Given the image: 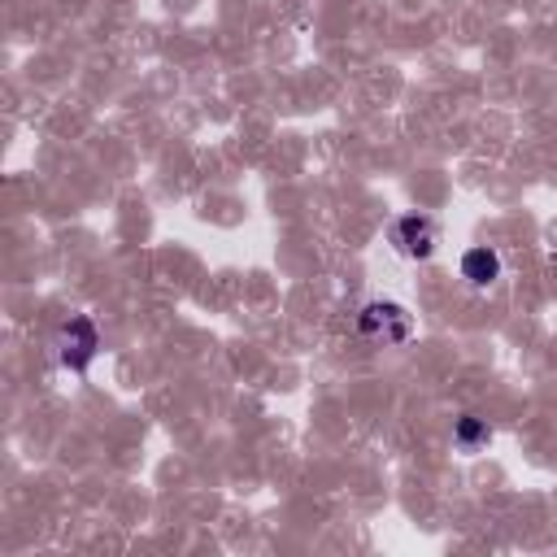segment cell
Returning <instances> with one entry per match:
<instances>
[{
  "label": "cell",
  "instance_id": "5b68a950",
  "mask_svg": "<svg viewBox=\"0 0 557 557\" xmlns=\"http://www.w3.org/2000/svg\"><path fill=\"white\" fill-rule=\"evenodd\" d=\"M453 440H457V448H461V453H474L479 444H487V422H483V418H474V413H466V418H457Z\"/></svg>",
  "mask_w": 557,
  "mask_h": 557
},
{
  "label": "cell",
  "instance_id": "3957f363",
  "mask_svg": "<svg viewBox=\"0 0 557 557\" xmlns=\"http://www.w3.org/2000/svg\"><path fill=\"white\" fill-rule=\"evenodd\" d=\"M435 239H440V231H435V222L422 218V213H400V218L392 222V244H396L405 257H413V261L431 257V252H435Z\"/></svg>",
  "mask_w": 557,
  "mask_h": 557
},
{
  "label": "cell",
  "instance_id": "6da1fadb",
  "mask_svg": "<svg viewBox=\"0 0 557 557\" xmlns=\"http://www.w3.org/2000/svg\"><path fill=\"white\" fill-rule=\"evenodd\" d=\"M357 331H361V339L392 348V344H409L413 318H409V309L396 305V300H370V305L357 313Z\"/></svg>",
  "mask_w": 557,
  "mask_h": 557
},
{
  "label": "cell",
  "instance_id": "7a4b0ae2",
  "mask_svg": "<svg viewBox=\"0 0 557 557\" xmlns=\"http://www.w3.org/2000/svg\"><path fill=\"white\" fill-rule=\"evenodd\" d=\"M52 348H57V361H61L65 370H74V374H87V366H91V357H96V348H100L96 322H91L87 313H74V318H70V322L57 331Z\"/></svg>",
  "mask_w": 557,
  "mask_h": 557
},
{
  "label": "cell",
  "instance_id": "277c9868",
  "mask_svg": "<svg viewBox=\"0 0 557 557\" xmlns=\"http://www.w3.org/2000/svg\"><path fill=\"white\" fill-rule=\"evenodd\" d=\"M461 278H466L470 287H487V283H496V278H500V252L487 248V244L466 248V252H461Z\"/></svg>",
  "mask_w": 557,
  "mask_h": 557
}]
</instances>
